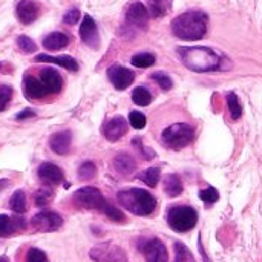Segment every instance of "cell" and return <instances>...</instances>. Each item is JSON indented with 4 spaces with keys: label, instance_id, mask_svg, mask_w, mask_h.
<instances>
[{
    "label": "cell",
    "instance_id": "obj_15",
    "mask_svg": "<svg viewBox=\"0 0 262 262\" xmlns=\"http://www.w3.org/2000/svg\"><path fill=\"white\" fill-rule=\"evenodd\" d=\"M37 77L40 78V81L43 83V86L49 95H55L63 89V78L58 74V71H55L52 68H41L38 71Z\"/></svg>",
    "mask_w": 262,
    "mask_h": 262
},
{
    "label": "cell",
    "instance_id": "obj_14",
    "mask_svg": "<svg viewBox=\"0 0 262 262\" xmlns=\"http://www.w3.org/2000/svg\"><path fill=\"white\" fill-rule=\"evenodd\" d=\"M80 37L84 45H88L92 49H97L100 46V35L95 20L91 15H84L81 25H80Z\"/></svg>",
    "mask_w": 262,
    "mask_h": 262
},
{
    "label": "cell",
    "instance_id": "obj_31",
    "mask_svg": "<svg viewBox=\"0 0 262 262\" xmlns=\"http://www.w3.org/2000/svg\"><path fill=\"white\" fill-rule=\"evenodd\" d=\"M97 173V167L92 161H84L78 167V178L80 180H92Z\"/></svg>",
    "mask_w": 262,
    "mask_h": 262
},
{
    "label": "cell",
    "instance_id": "obj_34",
    "mask_svg": "<svg viewBox=\"0 0 262 262\" xmlns=\"http://www.w3.org/2000/svg\"><path fill=\"white\" fill-rule=\"evenodd\" d=\"M200 198L207 204V206H212L215 204L218 200H220V193L215 187H207V189H203L200 192Z\"/></svg>",
    "mask_w": 262,
    "mask_h": 262
},
{
    "label": "cell",
    "instance_id": "obj_10",
    "mask_svg": "<svg viewBox=\"0 0 262 262\" xmlns=\"http://www.w3.org/2000/svg\"><path fill=\"white\" fill-rule=\"evenodd\" d=\"M31 226L37 232H43V233L57 232L63 226V218L57 212L45 210V212H40V213H37V215L32 216Z\"/></svg>",
    "mask_w": 262,
    "mask_h": 262
},
{
    "label": "cell",
    "instance_id": "obj_18",
    "mask_svg": "<svg viewBox=\"0 0 262 262\" xmlns=\"http://www.w3.org/2000/svg\"><path fill=\"white\" fill-rule=\"evenodd\" d=\"M71 143H72V134H71V130L55 132L49 138V147L57 155H66V154H69Z\"/></svg>",
    "mask_w": 262,
    "mask_h": 262
},
{
    "label": "cell",
    "instance_id": "obj_33",
    "mask_svg": "<svg viewBox=\"0 0 262 262\" xmlns=\"http://www.w3.org/2000/svg\"><path fill=\"white\" fill-rule=\"evenodd\" d=\"M147 9L152 14V17L158 18L166 14L164 8V0H147Z\"/></svg>",
    "mask_w": 262,
    "mask_h": 262
},
{
    "label": "cell",
    "instance_id": "obj_9",
    "mask_svg": "<svg viewBox=\"0 0 262 262\" xmlns=\"http://www.w3.org/2000/svg\"><path fill=\"white\" fill-rule=\"evenodd\" d=\"M138 250L144 255L146 262H169L167 249L158 238L150 239H140L138 241Z\"/></svg>",
    "mask_w": 262,
    "mask_h": 262
},
{
    "label": "cell",
    "instance_id": "obj_28",
    "mask_svg": "<svg viewBox=\"0 0 262 262\" xmlns=\"http://www.w3.org/2000/svg\"><path fill=\"white\" fill-rule=\"evenodd\" d=\"M227 104H229V111H230V117L233 120H239L241 115H243V107H241V103L236 97L235 92H230L227 94Z\"/></svg>",
    "mask_w": 262,
    "mask_h": 262
},
{
    "label": "cell",
    "instance_id": "obj_40",
    "mask_svg": "<svg viewBox=\"0 0 262 262\" xmlns=\"http://www.w3.org/2000/svg\"><path fill=\"white\" fill-rule=\"evenodd\" d=\"M132 144L138 149V152L141 154V157H143L144 160H152V158L155 157L154 150H150V149H147L146 146H143V143H141L140 138H134V140H132Z\"/></svg>",
    "mask_w": 262,
    "mask_h": 262
},
{
    "label": "cell",
    "instance_id": "obj_32",
    "mask_svg": "<svg viewBox=\"0 0 262 262\" xmlns=\"http://www.w3.org/2000/svg\"><path fill=\"white\" fill-rule=\"evenodd\" d=\"M152 80L163 89V91H170L173 83H172V78L166 74V72H154L152 74Z\"/></svg>",
    "mask_w": 262,
    "mask_h": 262
},
{
    "label": "cell",
    "instance_id": "obj_26",
    "mask_svg": "<svg viewBox=\"0 0 262 262\" xmlns=\"http://www.w3.org/2000/svg\"><path fill=\"white\" fill-rule=\"evenodd\" d=\"M132 100L138 106H149L152 103V94L146 88L140 86L132 92Z\"/></svg>",
    "mask_w": 262,
    "mask_h": 262
},
{
    "label": "cell",
    "instance_id": "obj_13",
    "mask_svg": "<svg viewBox=\"0 0 262 262\" xmlns=\"http://www.w3.org/2000/svg\"><path fill=\"white\" fill-rule=\"evenodd\" d=\"M40 11H41V6L35 0H20L15 8L17 18L23 25L34 23L40 17Z\"/></svg>",
    "mask_w": 262,
    "mask_h": 262
},
{
    "label": "cell",
    "instance_id": "obj_3",
    "mask_svg": "<svg viewBox=\"0 0 262 262\" xmlns=\"http://www.w3.org/2000/svg\"><path fill=\"white\" fill-rule=\"evenodd\" d=\"M117 200L126 210L138 216H147L157 207L155 196L143 189H123L117 193Z\"/></svg>",
    "mask_w": 262,
    "mask_h": 262
},
{
    "label": "cell",
    "instance_id": "obj_39",
    "mask_svg": "<svg viewBox=\"0 0 262 262\" xmlns=\"http://www.w3.org/2000/svg\"><path fill=\"white\" fill-rule=\"evenodd\" d=\"M26 262H48V256H46V253L43 250L32 247V249L28 250Z\"/></svg>",
    "mask_w": 262,
    "mask_h": 262
},
{
    "label": "cell",
    "instance_id": "obj_4",
    "mask_svg": "<svg viewBox=\"0 0 262 262\" xmlns=\"http://www.w3.org/2000/svg\"><path fill=\"white\" fill-rule=\"evenodd\" d=\"M195 138V129L187 123H175L166 127L161 134V141L167 149L181 150Z\"/></svg>",
    "mask_w": 262,
    "mask_h": 262
},
{
    "label": "cell",
    "instance_id": "obj_29",
    "mask_svg": "<svg viewBox=\"0 0 262 262\" xmlns=\"http://www.w3.org/2000/svg\"><path fill=\"white\" fill-rule=\"evenodd\" d=\"M175 262H196L183 243H175Z\"/></svg>",
    "mask_w": 262,
    "mask_h": 262
},
{
    "label": "cell",
    "instance_id": "obj_35",
    "mask_svg": "<svg viewBox=\"0 0 262 262\" xmlns=\"http://www.w3.org/2000/svg\"><path fill=\"white\" fill-rule=\"evenodd\" d=\"M52 198H54V192H52L51 189H40V190H37V193H35V206L43 207V206H46Z\"/></svg>",
    "mask_w": 262,
    "mask_h": 262
},
{
    "label": "cell",
    "instance_id": "obj_5",
    "mask_svg": "<svg viewBox=\"0 0 262 262\" xmlns=\"http://www.w3.org/2000/svg\"><path fill=\"white\" fill-rule=\"evenodd\" d=\"M167 223L169 226L178 232V233H186L192 230L196 223H198V213L193 207L189 206H175L169 209L167 213Z\"/></svg>",
    "mask_w": 262,
    "mask_h": 262
},
{
    "label": "cell",
    "instance_id": "obj_36",
    "mask_svg": "<svg viewBox=\"0 0 262 262\" xmlns=\"http://www.w3.org/2000/svg\"><path fill=\"white\" fill-rule=\"evenodd\" d=\"M12 94H14V91L11 86H8V84L0 86V112L6 109V106L9 104V101L12 98Z\"/></svg>",
    "mask_w": 262,
    "mask_h": 262
},
{
    "label": "cell",
    "instance_id": "obj_17",
    "mask_svg": "<svg viewBox=\"0 0 262 262\" xmlns=\"http://www.w3.org/2000/svg\"><path fill=\"white\" fill-rule=\"evenodd\" d=\"M127 132V121L124 120V117L117 115L114 118H111L104 126H103V134L106 137L107 141H118L123 135H126Z\"/></svg>",
    "mask_w": 262,
    "mask_h": 262
},
{
    "label": "cell",
    "instance_id": "obj_21",
    "mask_svg": "<svg viewBox=\"0 0 262 262\" xmlns=\"http://www.w3.org/2000/svg\"><path fill=\"white\" fill-rule=\"evenodd\" d=\"M34 61H46V63H54L57 66H61L71 72H77L78 71V63L75 61V58L69 57V55H60V57H52L48 54H38Z\"/></svg>",
    "mask_w": 262,
    "mask_h": 262
},
{
    "label": "cell",
    "instance_id": "obj_1",
    "mask_svg": "<svg viewBox=\"0 0 262 262\" xmlns=\"http://www.w3.org/2000/svg\"><path fill=\"white\" fill-rule=\"evenodd\" d=\"M178 55L183 64L193 72L218 71L223 63V58L216 51L204 46H180Z\"/></svg>",
    "mask_w": 262,
    "mask_h": 262
},
{
    "label": "cell",
    "instance_id": "obj_27",
    "mask_svg": "<svg viewBox=\"0 0 262 262\" xmlns=\"http://www.w3.org/2000/svg\"><path fill=\"white\" fill-rule=\"evenodd\" d=\"M132 64L137 68H150L155 64V55L150 52H141L132 57Z\"/></svg>",
    "mask_w": 262,
    "mask_h": 262
},
{
    "label": "cell",
    "instance_id": "obj_43",
    "mask_svg": "<svg viewBox=\"0 0 262 262\" xmlns=\"http://www.w3.org/2000/svg\"><path fill=\"white\" fill-rule=\"evenodd\" d=\"M8 186H9V180L2 178V180H0V192H2V190H5V187H8Z\"/></svg>",
    "mask_w": 262,
    "mask_h": 262
},
{
    "label": "cell",
    "instance_id": "obj_7",
    "mask_svg": "<svg viewBox=\"0 0 262 262\" xmlns=\"http://www.w3.org/2000/svg\"><path fill=\"white\" fill-rule=\"evenodd\" d=\"M89 256L94 262H129L126 252L114 243H103L92 247Z\"/></svg>",
    "mask_w": 262,
    "mask_h": 262
},
{
    "label": "cell",
    "instance_id": "obj_19",
    "mask_svg": "<svg viewBox=\"0 0 262 262\" xmlns=\"http://www.w3.org/2000/svg\"><path fill=\"white\" fill-rule=\"evenodd\" d=\"M26 227V221L20 216H8V215H0V238H6L14 235L18 230H23Z\"/></svg>",
    "mask_w": 262,
    "mask_h": 262
},
{
    "label": "cell",
    "instance_id": "obj_41",
    "mask_svg": "<svg viewBox=\"0 0 262 262\" xmlns=\"http://www.w3.org/2000/svg\"><path fill=\"white\" fill-rule=\"evenodd\" d=\"M78 20H80V11H78L77 8L69 9V11L63 15V21H64L66 25H75Z\"/></svg>",
    "mask_w": 262,
    "mask_h": 262
},
{
    "label": "cell",
    "instance_id": "obj_24",
    "mask_svg": "<svg viewBox=\"0 0 262 262\" xmlns=\"http://www.w3.org/2000/svg\"><path fill=\"white\" fill-rule=\"evenodd\" d=\"M164 192L169 196H180L183 193V184L178 175H167L164 178Z\"/></svg>",
    "mask_w": 262,
    "mask_h": 262
},
{
    "label": "cell",
    "instance_id": "obj_20",
    "mask_svg": "<svg viewBox=\"0 0 262 262\" xmlns=\"http://www.w3.org/2000/svg\"><path fill=\"white\" fill-rule=\"evenodd\" d=\"M112 164H114L115 172L120 173V175H132L135 172V169H137L135 158L130 154H127V152H120L114 158Z\"/></svg>",
    "mask_w": 262,
    "mask_h": 262
},
{
    "label": "cell",
    "instance_id": "obj_23",
    "mask_svg": "<svg viewBox=\"0 0 262 262\" xmlns=\"http://www.w3.org/2000/svg\"><path fill=\"white\" fill-rule=\"evenodd\" d=\"M9 209L17 215H21L26 212L28 206H26V195L23 190H15L12 193V196L9 198Z\"/></svg>",
    "mask_w": 262,
    "mask_h": 262
},
{
    "label": "cell",
    "instance_id": "obj_6",
    "mask_svg": "<svg viewBox=\"0 0 262 262\" xmlns=\"http://www.w3.org/2000/svg\"><path fill=\"white\" fill-rule=\"evenodd\" d=\"M74 203L81 207V209H88V210H100L104 212V209L107 207V201L103 196V193L95 189V187H81L78 189L74 195H72Z\"/></svg>",
    "mask_w": 262,
    "mask_h": 262
},
{
    "label": "cell",
    "instance_id": "obj_25",
    "mask_svg": "<svg viewBox=\"0 0 262 262\" xmlns=\"http://www.w3.org/2000/svg\"><path fill=\"white\" fill-rule=\"evenodd\" d=\"M160 173H161L160 167H150V169L141 172L138 175V180L143 181L144 184H147L149 187H155L160 181Z\"/></svg>",
    "mask_w": 262,
    "mask_h": 262
},
{
    "label": "cell",
    "instance_id": "obj_8",
    "mask_svg": "<svg viewBox=\"0 0 262 262\" xmlns=\"http://www.w3.org/2000/svg\"><path fill=\"white\" fill-rule=\"evenodd\" d=\"M147 21H149V9L141 2H135L127 8L126 20H124L126 31H129L130 34L138 32L147 26Z\"/></svg>",
    "mask_w": 262,
    "mask_h": 262
},
{
    "label": "cell",
    "instance_id": "obj_38",
    "mask_svg": "<svg viewBox=\"0 0 262 262\" xmlns=\"http://www.w3.org/2000/svg\"><path fill=\"white\" fill-rule=\"evenodd\" d=\"M129 123L134 129H143L146 126V117H144V114L134 111L129 114Z\"/></svg>",
    "mask_w": 262,
    "mask_h": 262
},
{
    "label": "cell",
    "instance_id": "obj_44",
    "mask_svg": "<svg viewBox=\"0 0 262 262\" xmlns=\"http://www.w3.org/2000/svg\"><path fill=\"white\" fill-rule=\"evenodd\" d=\"M0 262H9V259H8L6 256H2V258H0Z\"/></svg>",
    "mask_w": 262,
    "mask_h": 262
},
{
    "label": "cell",
    "instance_id": "obj_16",
    "mask_svg": "<svg viewBox=\"0 0 262 262\" xmlns=\"http://www.w3.org/2000/svg\"><path fill=\"white\" fill-rule=\"evenodd\" d=\"M37 175H38L40 181L48 184V186H57V184L63 183V180H64V175H63L61 169L54 163L40 164L38 170H37Z\"/></svg>",
    "mask_w": 262,
    "mask_h": 262
},
{
    "label": "cell",
    "instance_id": "obj_42",
    "mask_svg": "<svg viewBox=\"0 0 262 262\" xmlns=\"http://www.w3.org/2000/svg\"><path fill=\"white\" fill-rule=\"evenodd\" d=\"M32 117H35V112L32 111V109H23L20 114H17L15 115V120H18V121H21V120H26V118H32Z\"/></svg>",
    "mask_w": 262,
    "mask_h": 262
},
{
    "label": "cell",
    "instance_id": "obj_12",
    "mask_svg": "<svg viewBox=\"0 0 262 262\" xmlns=\"http://www.w3.org/2000/svg\"><path fill=\"white\" fill-rule=\"evenodd\" d=\"M23 94L28 100L35 101V100H41L45 97H48V91L45 89L43 83L40 81L38 77L26 72L23 77Z\"/></svg>",
    "mask_w": 262,
    "mask_h": 262
},
{
    "label": "cell",
    "instance_id": "obj_22",
    "mask_svg": "<svg viewBox=\"0 0 262 262\" xmlns=\"http://www.w3.org/2000/svg\"><path fill=\"white\" fill-rule=\"evenodd\" d=\"M69 45V37L64 32H51L43 38V48L48 51H58Z\"/></svg>",
    "mask_w": 262,
    "mask_h": 262
},
{
    "label": "cell",
    "instance_id": "obj_37",
    "mask_svg": "<svg viewBox=\"0 0 262 262\" xmlns=\"http://www.w3.org/2000/svg\"><path fill=\"white\" fill-rule=\"evenodd\" d=\"M109 220H112V221H115V223H124L126 221V218H124V215H123V212L121 210H118L115 206H112L111 203L107 204V207L104 209V212H103Z\"/></svg>",
    "mask_w": 262,
    "mask_h": 262
},
{
    "label": "cell",
    "instance_id": "obj_30",
    "mask_svg": "<svg viewBox=\"0 0 262 262\" xmlns=\"http://www.w3.org/2000/svg\"><path fill=\"white\" fill-rule=\"evenodd\" d=\"M17 46L23 54H32L37 51V45L28 35H18L17 37Z\"/></svg>",
    "mask_w": 262,
    "mask_h": 262
},
{
    "label": "cell",
    "instance_id": "obj_11",
    "mask_svg": "<svg viewBox=\"0 0 262 262\" xmlns=\"http://www.w3.org/2000/svg\"><path fill=\"white\" fill-rule=\"evenodd\" d=\"M107 77H109L111 83L114 84V88L118 89V91L127 89L135 80V74L130 69H127L124 66H118V64L111 66L107 69Z\"/></svg>",
    "mask_w": 262,
    "mask_h": 262
},
{
    "label": "cell",
    "instance_id": "obj_2",
    "mask_svg": "<svg viewBox=\"0 0 262 262\" xmlns=\"http://www.w3.org/2000/svg\"><path fill=\"white\" fill-rule=\"evenodd\" d=\"M209 17L203 11H187L172 21V32L177 38L186 41L201 40L207 32Z\"/></svg>",
    "mask_w": 262,
    "mask_h": 262
}]
</instances>
